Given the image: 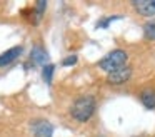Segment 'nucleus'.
Listing matches in <instances>:
<instances>
[{
    "instance_id": "1",
    "label": "nucleus",
    "mask_w": 155,
    "mask_h": 137,
    "mask_svg": "<svg viewBox=\"0 0 155 137\" xmlns=\"http://www.w3.org/2000/svg\"><path fill=\"white\" fill-rule=\"evenodd\" d=\"M97 110V100L94 95H80L72 102L70 117L78 124H87Z\"/></svg>"
},
{
    "instance_id": "2",
    "label": "nucleus",
    "mask_w": 155,
    "mask_h": 137,
    "mask_svg": "<svg viewBox=\"0 0 155 137\" xmlns=\"http://www.w3.org/2000/svg\"><path fill=\"white\" fill-rule=\"evenodd\" d=\"M127 60H128L127 50L125 49H114L105 57H102V59L98 60V69L107 72V74H110V72H115V70L125 67L127 65Z\"/></svg>"
},
{
    "instance_id": "3",
    "label": "nucleus",
    "mask_w": 155,
    "mask_h": 137,
    "mask_svg": "<svg viewBox=\"0 0 155 137\" xmlns=\"http://www.w3.org/2000/svg\"><path fill=\"white\" fill-rule=\"evenodd\" d=\"M132 74H134L132 67L130 65H125V67H122V69L115 70V72L107 74V84H108V85H114V87L124 85V84H127L128 80L132 79Z\"/></svg>"
},
{
    "instance_id": "4",
    "label": "nucleus",
    "mask_w": 155,
    "mask_h": 137,
    "mask_svg": "<svg viewBox=\"0 0 155 137\" xmlns=\"http://www.w3.org/2000/svg\"><path fill=\"white\" fill-rule=\"evenodd\" d=\"M132 7L138 15L155 19V0H134Z\"/></svg>"
},
{
    "instance_id": "5",
    "label": "nucleus",
    "mask_w": 155,
    "mask_h": 137,
    "mask_svg": "<svg viewBox=\"0 0 155 137\" xmlns=\"http://www.w3.org/2000/svg\"><path fill=\"white\" fill-rule=\"evenodd\" d=\"M32 132H34V137H52L54 125L47 119H35L32 122Z\"/></svg>"
},
{
    "instance_id": "6",
    "label": "nucleus",
    "mask_w": 155,
    "mask_h": 137,
    "mask_svg": "<svg viewBox=\"0 0 155 137\" xmlns=\"http://www.w3.org/2000/svg\"><path fill=\"white\" fill-rule=\"evenodd\" d=\"M22 52H24V47H22V45L10 47L8 50L2 52V53H0V67H7L8 63L15 62V60L22 55Z\"/></svg>"
},
{
    "instance_id": "7",
    "label": "nucleus",
    "mask_w": 155,
    "mask_h": 137,
    "mask_svg": "<svg viewBox=\"0 0 155 137\" xmlns=\"http://www.w3.org/2000/svg\"><path fill=\"white\" fill-rule=\"evenodd\" d=\"M140 99L142 105L148 110H155V89L153 87H145L143 90H140Z\"/></svg>"
},
{
    "instance_id": "8",
    "label": "nucleus",
    "mask_w": 155,
    "mask_h": 137,
    "mask_svg": "<svg viewBox=\"0 0 155 137\" xmlns=\"http://www.w3.org/2000/svg\"><path fill=\"white\" fill-rule=\"evenodd\" d=\"M30 59L34 60L35 63L45 65V62H47V52H45L44 47H34V49H32V53H30Z\"/></svg>"
},
{
    "instance_id": "9",
    "label": "nucleus",
    "mask_w": 155,
    "mask_h": 137,
    "mask_svg": "<svg viewBox=\"0 0 155 137\" xmlns=\"http://www.w3.org/2000/svg\"><path fill=\"white\" fill-rule=\"evenodd\" d=\"M143 37L145 40H155V19H150L148 22L143 23Z\"/></svg>"
},
{
    "instance_id": "10",
    "label": "nucleus",
    "mask_w": 155,
    "mask_h": 137,
    "mask_svg": "<svg viewBox=\"0 0 155 137\" xmlns=\"http://www.w3.org/2000/svg\"><path fill=\"white\" fill-rule=\"evenodd\" d=\"M54 72H55V65H54V63H45V65L42 67V77H44V80L48 84V85L52 84Z\"/></svg>"
},
{
    "instance_id": "11",
    "label": "nucleus",
    "mask_w": 155,
    "mask_h": 137,
    "mask_svg": "<svg viewBox=\"0 0 155 137\" xmlns=\"http://www.w3.org/2000/svg\"><path fill=\"white\" fill-rule=\"evenodd\" d=\"M45 9H47V2L45 0H40V2H37L34 5V10H35V19H37V22L44 17L45 13Z\"/></svg>"
},
{
    "instance_id": "12",
    "label": "nucleus",
    "mask_w": 155,
    "mask_h": 137,
    "mask_svg": "<svg viewBox=\"0 0 155 137\" xmlns=\"http://www.w3.org/2000/svg\"><path fill=\"white\" fill-rule=\"evenodd\" d=\"M77 62H78V57L75 55V53H70V55H67L64 60H62V65L64 67H72V65H75Z\"/></svg>"
},
{
    "instance_id": "13",
    "label": "nucleus",
    "mask_w": 155,
    "mask_h": 137,
    "mask_svg": "<svg viewBox=\"0 0 155 137\" xmlns=\"http://www.w3.org/2000/svg\"><path fill=\"white\" fill-rule=\"evenodd\" d=\"M118 17H108V19H100L97 22V27L98 29H108V25H110V22H114V20H117Z\"/></svg>"
}]
</instances>
